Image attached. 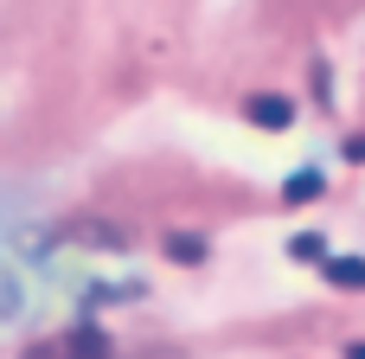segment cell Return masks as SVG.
<instances>
[{
    "label": "cell",
    "mask_w": 365,
    "mask_h": 359,
    "mask_svg": "<svg viewBox=\"0 0 365 359\" xmlns=\"http://www.w3.org/2000/svg\"><path fill=\"white\" fill-rule=\"evenodd\" d=\"M321 270H327L334 289H365V257H327Z\"/></svg>",
    "instance_id": "7a4b0ae2"
},
{
    "label": "cell",
    "mask_w": 365,
    "mask_h": 359,
    "mask_svg": "<svg viewBox=\"0 0 365 359\" xmlns=\"http://www.w3.org/2000/svg\"><path fill=\"white\" fill-rule=\"evenodd\" d=\"M167 257H173V263H205V238L173 231V238H167Z\"/></svg>",
    "instance_id": "277c9868"
},
{
    "label": "cell",
    "mask_w": 365,
    "mask_h": 359,
    "mask_svg": "<svg viewBox=\"0 0 365 359\" xmlns=\"http://www.w3.org/2000/svg\"><path fill=\"white\" fill-rule=\"evenodd\" d=\"M346 359H365V340H353V347H346Z\"/></svg>",
    "instance_id": "8992f818"
},
{
    "label": "cell",
    "mask_w": 365,
    "mask_h": 359,
    "mask_svg": "<svg viewBox=\"0 0 365 359\" xmlns=\"http://www.w3.org/2000/svg\"><path fill=\"white\" fill-rule=\"evenodd\" d=\"M244 116H250L257 128H289V122H295V103L263 90V96H250V103H244Z\"/></svg>",
    "instance_id": "6da1fadb"
},
{
    "label": "cell",
    "mask_w": 365,
    "mask_h": 359,
    "mask_svg": "<svg viewBox=\"0 0 365 359\" xmlns=\"http://www.w3.org/2000/svg\"><path fill=\"white\" fill-rule=\"evenodd\" d=\"M321 186H327V180H321L314 167H302V173L282 180V199H289V206H308V199H321Z\"/></svg>",
    "instance_id": "3957f363"
},
{
    "label": "cell",
    "mask_w": 365,
    "mask_h": 359,
    "mask_svg": "<svg viewBox=\"0 0 365 359\" xmlns=\"http://www.w3.org/2000/svg\"><path fill=\"white\" fill-rule=\"evenodd\" d=\"M289 257H295V263H327V238H314V231H302V238L289 244Z\"/></svg>",
    "instance_id": "5b68a950"
}]
</instances>
